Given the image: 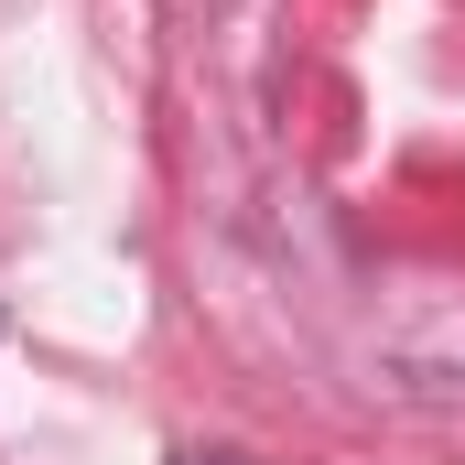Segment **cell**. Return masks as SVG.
<instances>
[{
	"mask_svg": "<svg viewBox=\"0 0 465 465\" xmlns=\"http://www.w3.org/2000/svg\"><path fill=\"white\" fill-rule=\"evenodd\" d=\"M173 465H260V455H238V444H195V455H173Z\"/></svg>",
	"mask_w": 465,
	"mask_h": 465,
	"instance_id": "1",
	"label": "cell"
}]
</instances>
